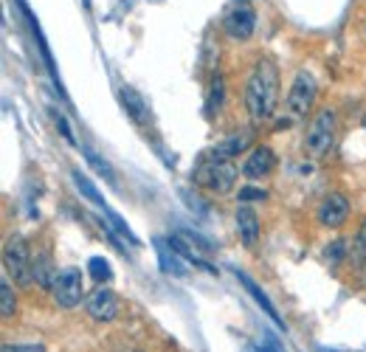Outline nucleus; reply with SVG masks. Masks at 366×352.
I'll list each match as a JSON object with an SVG mask.
<instances>
[{
    "label": "nucleus",
    "instance_id": "obj_1",
    "mask_svg": "<svg viewBox=\"0 0 366 352\" xmlns=\"http://www.w3.org/2000/svg\"><path fill=\"white\" fill-rule=\"evenodd\" d=\"M279 104V68L271 57H259L245 82V110L254 124L268 121Z\"/></svg>",
    "mask_w": 366,
    "mask_h": 352
},
{
    "label": "nucleus",
    "instance_id": "obj_2",
    "mask_svg": "<svg viewBox=\"0 0 366 352\" xmlns=\"http://www.w3.org/2000/svg\"><path fill=\"white\" fill-rule=\"evenodd\" d=\"M335 130H338V116L332 107H324L318 110L310 124H307V133H304V152L310 158H324L332 144H335Z\"/></svg>",
    "mask_w": 366,
    "mask_h": 352
},
{
    "label": "nucleus",
    "instance_id": "obj_3",
    "mask_svg": "<svg viewBox=\"0 0 366 352\" xmlns=\"http://www.w3.org/2000/svg\"><path fill=\"white\" fill-rule=\"evenodd\" d=\"M234 181H237V166L231 161H223L215 155H206L195 169V184L209 192H217V195L231 192Z\"/></svg>",
    "mask_w": 366,
    "mask_h": 352
},
{
    "label": "nucleus",
    "instance_id": "obj_4",
    "mask_svg": "<svg viewBox=\"0 0 366 352\" xmlns=\"http://www.w3.org/2000/svg\"><path fill=\"white\" fill-rule=\"evenodd\" d=\"M4 268L9 276H15L18 285H32L34 282V257L26 245L23 237H12L4 248Z\"/></svg>",
    "mask_w": 366,
    "mask_h": 352
},
{
    "label": "nucleus",
    "instance_id": "obj_5",
    "mask_svg": "<svg viewBox=\"0 0 366 352\" xmlns=\"http://www.w3.org/2000/svg\"><path fill=\"white\" fill-rule=\"evenodd\" d=\"M316 93H318V88H316L313 74L299 71L296 79H293V85H290V90H287V102H285V107H287V119H290V121H301V119H307V110L313 107Z\"/></svg>",
    "mask_w": 366,
    "mask_h": 352
},
{
    "label": "nucleus",
    "instance_id": "obj_6",
    "mask_svg": "<svg viewBox=\"0 0 366 352\" xmlns=\"http://www.w3.org/2000/svg\"><path fill=\"white\" fill-rule=\"evenodd\" d=\"M48 290H51V296H54V302L60 307H65V310L76 307L82 302V290H85L82 271L79 268H62V271H57V276H54V282H51Z\"/></svg>",
    "mask_w": 366,
    "mask_h": 352
},
{
    "label": "nucleus",
    "instance_id": "obj_7",
    "mask_svg": "<svg viewBox=\"0 0 366 352\" xmlns=\"http://www.w3.org/2000/svg\"><path fill=\"white\" fill-rule=\"evenodd\" d=\"M254 26H257V15L251 9L248 0H234L231 9L226 12L223 18V32L231 37V40H251L254 34Z\"/></svg>",
    "mask_w": 366,
    "mask_h": 352
},
{
    "label": "nucleus",
    "instance_id": "obj_8",
    "mask_svg": "<svg viewBox=\"0 0 366 352\" xmlns=\"http://www.w3.org/2000/svg\"><path fill=\"white\" fill-rule=\"evenodd\" d=\"M121 310V299L110 290V287H96L88 299H85V313L93 321H113Z\"/></svg>",
    "mask_w": 366,
    "mask_h": 352
},
{
    "label": "nucleus",
    "instance_id": "obj_9",
    "mask_svg": "<svg viewBox=\"0 0 366 352\" xmlns=\"http://www.w3.org/2000/svg\"><path fill=\"white\" fill-rule=\"evenodd\" d=\"M273 169H276V152L268 144H259V147L251 149V155L245 158L240 172L245 175L248 181H262V178H268Z\"/></svg>",
    "mask_w": 366,
    "mask_h": 352
},
{
    "label": "nucleus",
    "instance_id": "obj_10",
    "mask_svg": "<svg viewBox=\"0 0 366 352\" xmlns=\"http://www.w3.org/2000/svg\"><path fill=\"white\" fill-rule=\"evenodd\" d=\"M316 217H318V223L324 229H341L346 223V217H349V201H346V195H341V192L327 195L321 201Z\"/></svg>",
    "mask_w": 366,
    "mask_h": 352
},
{
    "label": "nucleus",
    "instance_id": "obj_11",
    "mask_svg": "<svg viewBox=\"0 0 366 352\" xmlns=\"http://www.w3.org/2000/svg\"><path fill=\"white\" fill-rule=\"evenodd\" d=\"M234 220H237V231H240L243 245H245V248H254V245H257V240H259V217H257V212H254L251 206L240 203V209H237Z\"/></svg>",
    "mask_w": 366,
    "mask_h": 352
},
{
    "label": "nucleus",
    "instance_id": "obj_12",
    "mask_svg": "<svg viewBox=\"0 0 366 352\" xmlns=\"http://www.w3.org/2000/svg\"><path fill=\"white\" fill-rule=\"evenodd\" d=\"M118 99H121V107L127 110V116H130L135 124H141V127L149 124V104L144 102V96H141L135 88H121V90H118Z\"/></svg>",
    "mask_w": 366,
    "mask_h": 352
},
{
    "label": "nucleus",
    "instance_id": "obj_13",
    "mask_svg": "<svg viewBox=\"0 0 366 352\" xmlns=\"http://www.w3.org/2000/svg\"><path fill=\"white\" fill-rule=\"evenodd\" d=\"M152 245H155V251H158V262H161V271H163V273H169V276H187V265L180 262V257L175 254V248H172L166 240L155 237Z\"/></svg>",
    "mask_w": 366,
    "mask_h": 352
},
{
    "label": "nucleus",
    "instance_id": "obj_14",
    "mask_svg": "<svg viewBox=\"0 0 366 352\" xmlns=\"http://www.w3.org/2000/svg\"><path fill=\"white\" fill-rule=\"evenodd\" d=\"M234 273H237V279H240V282L245 285V290H248V293H251V296L257 299V304H259V307H262V310H265V313L271 316V321H273V324H279V327H285V321H282V316L276 313V307H273V302H271V299H268V296H265V293L259 290V285H257V282H254V279H251L248 273H243V271H234Z\"/></svg>",
    "mask_w": 366,
    "mask_h": 352
},
{
    "label": "nucleus",
    "instance_id": "obj_15",
    "mask_svg": "<svg viewBox=\"0 0 366 352\" xmlns=\"http://www.w3.org/2000/svg\"><path fill=\"white\" fill-rule=\"evenodd\" d=\"M245 147H248V135H231V138H226V141L215 144V147L209 149V155L223 158V161H231V158H234V155H240Z\"/></svg>",
    "mask_w": 366,
    "mask_h": 352
},
{
    "label": "nucleus",
    "instance_id": "obj_16",
    "mask_svg": "<svg viewBox=\"0 0 366 352\" xmlns=\"http://www.w3.org/2000/svg\"><path fill=\"white\" fill-rule=\"evenodd\" d=\"M223 99H226V82L223 76L217 74L212 79V88H209V96H206V116H215L220 107H223Z\"/></svg>",
    "mask_w": 366,
    "mask_h": 352
},
{
    "label": "nucleus",
    "instance_id": "obj_17",
    "mask_svg": "<svg viewBox=\"0 0 366 352\" xmlns=\"http://www.w3.org/2000/svg\"><path fill=\"white\" fill-rule=\"evenodd\" d=\"M74 184H76V189H79V192H82V195H85L93 206H99V209H104V206H107V203H104V198L99 195V189H96V187L85 178V175H82L79 169H74Z\"/></svg>",
    "mask_w": 366,
    "mask_h": 352
},
{
    "label": "nucleus",
    "instance_id": "obj_18",
    "mask_svg": "<svg viewBox=\"0 0 366 352\" xmlns=\"http://www.w3.org/2000/svg\"><path fill=\"white\" fill-rule=\"evenodd\" d=\"M54 276H57V271H51V257H48V254L34 257V279H37L43 287H51Z\"/></svg>",
    "mask_w": 366,
    "mask_h": 352
},
{
    "label": "nucleus",
    "instance_id": "obj_19",
    "mask_svg": "<svg viewBox=\"0 0 366 352\" xmlns=\"http://www.w3.org/2000/svg\"><path fill=\"white\" fill-rule=\"evenodd\" d=\"M88 273H90V279L99 282V285H107V282L113 279V268H110V262H107L104 257H93V259L88 262Z\"/></svg>",
    "mask_w": 366,
    "mask_h": 352
},
{
    "label": "nucleus",
    "instance_id": "obj_20",
    "mask_svg": "<svg viewBox=\"0 0 366 352\" xmlns=\"http://www.w3.org/2000/svg\"><path fill=\"white\" fill-rule=\"evenodd\" d=\"M15 310H18V302H15L9 276H4V279H0V316L9 318V316H15Z\"/></svg>",
    "mask_w": 366,
    "mask_h": 352
},
{
    "label": "nucleus",
    "instance_id": "obj_21",
    "mask_svg": "<svg viewBox=\"0 0 366 352\" xmlns=\"http://www.w3.org/2000/svg\"><path fill=\"white\" fill-rule=\"evenodd\" d=\"M102 212H104L107 223H110V226H113V229H116V231H118L121 237H127V243H130V245H138V243H141V240H138V237H135V234H133V231L127 229V223H124V220H121V217H118V215H116V212H113L110 206H104Z\"/></svg>",
    "mask_w": 366,
    "mask_h": 352
},
{
    "label": "nucleus",
    "instance_id": "obj_22",
    "mask_svg": "<svg viewBox=\"0 0 366 352\" xmlns=\"http://www.w3.org/2000/svg\"><path fill=\"white\" fill-rule=\"evenodd\" d=\"M85 155H88V161H90V163H93V166L99 169V175H102V178H107L110 184H116V178H113V169H110V163H104V161H102V158H99L96 152H90V149H85Z\"/></svg>",
    "mask_w": 366,
    "mask_h": 352
},
{
    "label": "nucleus",
    "instance_id": "obj_23",
    "mask_svg": "<svg viewBox=\"0 0 366 352\" xmlns=\"http://www.w3.org/2000/svg\"><path fill=\"white\" fill-rule=\"evenodd\" d=\"M268 198V192L265 189H257V187H243L240 192H237V201L240 203H254V201H265Z\"/></svg>",
    "mask_w": 366,
    "mask_h": 352
},
{
    "label": "nucleus",
    "instance_id": "obj_24",
    "mask_svg": "<svg viewBox=\"0 0 366 352\" xmlns=\"http://www.w3.org/2000/svg\"><path fill=\"white\" fill-rule=\"evenodd\" d=\"M352 259L360 265V262H366V223L360 226V231H358V237H355V251H352Z\"/></svg>",
    "mask_w": 366,
    "mask_h": 352
},
{
    "label": "nucleus",
    "instance_id": "obj_25",
    "mask_svg": "<svg viewBox=\"0 0 366 352\" xmlns=\"http://www.w3.org/2000/svg\"><path fill=\"white\" fill-rule=\"evenodd\" d=\"M51 116H54V124H57V130L62 133V138H65L68 144H76V138H74V133H71V124L65 121V116H60L57 110H51Z\"/></svg>",
    "mask_w": 366,
    "mask_h": 352
},
{
    "label": "nucleus",
    "instance_id": "obj_26",
    "mask_svg": "<svg viewBox=\"0 0 366 352\" xmlns=\"http://www.w3.org/2000/svg\"><path fill=\"white\" fill-rule=\"evenodd\" d=\"M344 251H346V243H344V240H335V243L327 248V259H330V262H341V259H344Z\"/></svg>",
    "mask_w": 366,
    "mask_h": 352
},
{
    "label": "nucleus",
    "instance_id": "obj_27",
    "mask_svg": "<svg viewBox=\"0 0 366 352\" xmlns=\"http://www.w3.org/2000/svg\"><path fill=\"white\" fill-rule=\"evenodd\" d=\"M4 352H46V346H40V344H18V346L6 344Z\"/></svg>",
    "mask_w": 366,
    "mask_h": 352
},
{
    "label": "nucleus",
    "instance_id": "obj_28",
    "mask_svg": "<svg viewBox=\"0 0 366 352\" xmlns=\"http://www.w3.org/2000/svg\"><path fill=\"white\" fill-rule=\"evenodd\" d=\"M265 352H282V346L273 338H265Z\"/></svg>",
    "mask_w": 366,
    "mask_h": 352
},
{
    "label": "nucleus",
    "instance_id": "obj_29",
    "mask_svg": "<svg viewBox=\"0 0 366 352\" xmlns=\"http://www.w3.org/2000/svg\"><path fill=\"white\" fill-rule=\"evenodd\" d=\"M363 37H366V23H363Z\"/></svg>",
    "mask_w": 366,
    "mask_h": 352
},
{
    "label": "nucleus",
    "instance_id": "obj_30",
    "mask_svg": "<svg viewBox=\"0 0 366 352\" xmlns=\"http://www.w3.org/2000/svg\"><path fill=\"white\" fill-rule=\"evenodd\" d=\"M85 6H90V0H85Z\"/></svg>",
    "mask_w": 366,
    "mask_h": 352
}]
</instances>
